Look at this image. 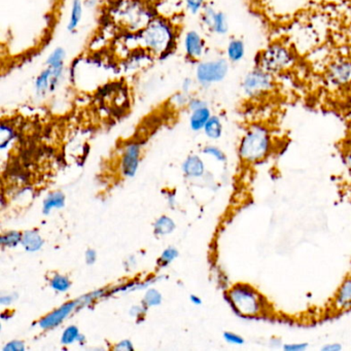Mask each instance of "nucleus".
<instances>
[{
    "instance_id": "nucleus-1",
    "label": "nucleus",
    "mask_w": 351,
    "mask_h": 351,
    "mask_svg": "<svg viewBox=\"0 0 351 351\" xmlns=\"http://www.w3.org/2000/svg\"><path fill=\"white\" fill-rule=\"evenodd\" d=\"M226 301L238 316L256 318L268 313L266 298L252 285L239 282L232 285L225 295Z\"/></svg>"
},
{
    "instance_id": "nucleus-2",
    "label": "nucleus",
    "mask_w": 351,
    "mask_h": 351,
    "mask_svg": "<svg viewBox=\"0 0 351 351\" xmlns=\"http://www.w3.org/2000/svg\"><path fill=\"white\" fill-rule=\"evenodd\" d=\"M273 149V137L268 127L254 124L248 127L240 141L238 154L246 164H256L266 159Z\"/></svg>"
},
{
    "instance_id": "nucleus-3",
    "label": "nucleus",
    "mask_w": 351,
    "mask_h": 351,
    "mask_svg": "<svg viewBox=\"0 0 351 351\" xmlns=\"http://www.w3.org/2000/svg\"><path fill=\"white\" fill-rule=\"evenodd\" d=\"M297 62V54L291 47L285 43L273 42L256 54L254 66L275 77L291 71Z\"/></svg>"
},
{
    "instance_id": "nucleus-4",
    "label": "nucleus",
    "mask_w": 351,
    "mask_h": 351,
    "mask_svg": "<svg viewBox=\"0 0 351 351\" xmlns=\"http://www.w3.org/2000/svg\"><path fill=\"white\" fill-rule=\"evenodd\" d=\"M242 93L248 99H260L270 95L275 88V77L260 67L254 66L244 75L241 81Z\"/></svg>"
},
{
    "instance_id": "nucleus-5",
    "label": "nucleus",
    "mask_w": 351,
    "mask_h": 351,
    "mask_svg": "<svg viewBox=\"0 0 351 351\" xmlns=\"http://www.w3.org/2000/svg\"><path fill=\"white\" fill-rule=\"evenodd\" d=\"M230 71V62L227 58L202 60L196 65L195 77L202 88H209L221 83L227 79Z\"/></svg>"
},
{
    "instance_id": "nucleus-6",
    "label": "nucleus",
    "mask_w": 351,
    "mask_h": 351,
    "mask_svg": "<svg viewBox=\"0 0 351 351\" xmlns=\"http://www.w3.org/2000/svg\"><path fill=\"white\" fill-rule=\"evenodd\" d=\"M104 295H106V291L99 289V291L88 293V295H84V297L80 298V299L73 300V301H69V303L63 304L62 306L57 308L54 311L44 316L38 322V326H40V328H44V330H51V328H56L59 324H62L80 306L88 305V304L92 303L94 300L98 299V298L102 297Z\"/></svg>"
},
{
    "instance_id": "nucleus-7",
    "label": "nucleus",
    "mask_w": 351,
    "mask_h": 351,
    "mask_svg": "<svg viewBox=\"0 0 351 351\" xmlns=\"http://www.w3.org/2000/svg\"><path fill=\"white\" fill-rule=\"evenodd\" d=\"M324 83L334 91L351 89V58L334 59L324 71Z\"/></svg>"
},
{
    "instance_id": "nucleus-8",
    "label": "nucleus",
    "mask_w": 351,
    "mask_h": 351,
    "mask_svg": "<svg viewBox=\"0 0 351 351\" xmlns=\"http://www.w3.org/2000/svg\"><path fill=\"white\" fill-rule=\"evenodd\" d=\"M203 27L217 36H227L229 32V21L223 12L217 11L211 3H207L199 14Z\"/></svg>"
},
{
    "instance_id": "nucleus-9",
    "label": "nucleus",
    "mask_w": 351,
    "mask_h": 351,
    "mask_svg": "<svg viewBox=\"0 0 351 351\" xmlns=\"http://www.w3.org/2000/svg\"><path fill=\"white\" fill-rule=\"evenodd\" d=\"M184 59L191 64L197 65L206 54V40L197 30H190L184 36Z\"/></svg>"
},
{
    "instance_id": "nucleus-10",
    "label": "nucleus",
    "mask_w": 351,
    "mask_h": 351,
    "mask_svg": "<svg viewBox=\"0 0 351 351\" xmlns=\"http://www.w3.org/2000/svg\"><path fill=\"white\" fill-rule=\"evenodd\" d=\"M141 143H130L125 147L122 158V172L127 178H133L136 174L141 157Z\"/></svg>"
},
{
    "instance_id": "nucleus-11",
    "label": "nucleus",
    "mask_w": 351,
    "mask_h": 351,
    "mask_svg": "<svg viewBox=\"0 0 351 351\" xmlns=\"http://www.w3.org/2000/svg\"><path fill=\"white\" fill-rule=\"evenodd\" d=\"M332 308L337 312L351 310V277H347L339 287L332 301Z\"/></svg>"
},
{
    "instance_id": "nucleus-12",
    "label": "nucleus",
    "mask_w": 351,
    "mask_h": 351,
    "mask_svg": "<svg viewBox=\"0 0 351 351\" xmlns=\"http://www.w3.org/2000/svg\"><path fill=\"white\" fill-rule=\"evenodd\" d=\"M246 55V46L243 40L239 38H233L228 43L226 48V58L232 64L241 62Z\"/></svg>"
},
{
    "instance_id": "nucleus-13",
    "label": "nucleus",
    "mask_w": 351,
    "mask_h": 351,
    "mask_svg": "<svg viewBox=\"0 0 351 351\" xmlns=\"http://www.w3.org/2000/svg\"><path fill=\"white\" fill-rule=\"evenodd\" d=\"M53 69L46 65L45 69L36 75L34 80V91L38 97L51 94V82H52Z\"/></svg>"
},
{
    "instance_id": "nucleus-14",
    "label": "nucleus",
    "mask_w": 351,
    "mask_h": 351,
    "mask_svg": "<svg viewBox=\"0 0 351 351\" xmlns=\"http://www.w3.org/2000/svg\"><path fill=\"white\" fill-rule=\"evenodd\" d=\"M213 114H211L210 108L208 104L202 108H197V110H192L190 116V127L195 132H199V131L204 129L205 125L208 122L209 119L211 118Z\"/></svg>"
},
{
    "instance_id": "nucleus-15",
    "label": "nucleus",
    "mask_w": 351,
    "mask_h": 351,
    "mask_svg": "<svg viewBox=\"0 0 351 351\" xmlns=\"http://www.w3.org/2000/svg\"><path fill=\"white\" fill-rule=\"evenodd\" d=\"M84 8H85L84 0H73L71 1L69 24H67V30L71 34H75L79 29L80 24H81L82 19H83Z\"/></svg>"
},
{
    "instance_id": "nucleus-16",
    "label": "nucleus",
    "mask_w": 351,
    "mask_h": 351,
    "mask_svg": "<svg viewBox=\"0 0 351 351\" xmlns=\"http://www.w3.org/2000/svg\"><path fill=\"white\" fill-rule=\"evenodd\" d=\"M182 171L189 178H201L205 172L204 163L198 156H190L182 164Z\"/></svg>"
},
{
    "instance_id": "nucleus-17",
    "label": "nucleus",
    "mask_w": 351,
    "mask_h": 351,
    "mask_svg": "<svg viewBox=\"0 0 351 351\" xmlns=\"http://www.w3.org/2000/svg\"><path fill=\"white\" fill-rule=\"evenodd\" d=\"M21 244L26 252H36L44 245V239L36 230H28L23 233Z\"/></svg>"
},
{
    "instance_id": "nucleus-18",
    "label": "nucleus",
    "mask_w": 351,
    "mask_h": 351,
    "mask_svg": "<svg viewBox=\"0 0 351 351\" xmlns=\"http://www.w3.org/2000/svg\"><path fill=\"white\" fill-rule=\"evenodd\" d=\"M65 205V195L62 192H53L47 196L43 204V213L50 215L53 209H61Z\"/></svg>"
},
{
    "instance_id": "nucleus-19",
    "label": "nucleus",
    "mask_w": 351,
    "mask_h": 351,
    "mask_svg": "<svg viewBox=\"0 0 351 351\" xmlns=\"http://www.w3.org/2000/svg\"><path fill=\"white\" fill-rule=\"evenodd\" d=\"M203 131H204L205 135H206L209 139L217 141V139L221 138L223 132V126L221 118H219V116L213 114L211 118L209 119L208 122L205 125Z\"/></svg>"
},
{
    "instance_id": "nucleus-20",
    "label": "nucleus",
    "mask_w": 351,
    "mask_h": 351,
    "mask_svg": "<svg viewBox=\"0 0 351 351\" xmlns=\"http://www.w3.org/2000/svg\"><path fill=\"white\" fill-rule=\"evenodd\" d=\"M86 338L83 334L80 332L79 328L77 326H69L63 330L61 336V343L63 345H71L75 342L85 343Z\"/></svg>"
},
{
    "instance_id": "nucleus-21",
    "label": "nucleus",
    "mask_w": 351,
    "mask_h": 351,
    "mask_svg": "<svg viewBox=\"0 0 351 351\" xmlns=\"http://www.w3.org/2000/svg\"><path fill=\"white\" fill-rule=\"evenodd\" d=\"M174 229H176V223L171 217H167V215H162L154 225V232L156 235H168V234L172 233Z\"/></svg>"
},
{
    "instance_id": "nucleus-22",
    "label": "nucleus",
    "mask_w": 351,
    "mask_h": 351,
    "mask_svg": "<svg viewBox=\"0 0 351 351\" xmlns=\"http://www.w3.org/2000/svg\"><path fill=\"white\" fill-rule=\"evenodd\" d=\"M23 233L19 231H8L0 237V244L3 247L13 248L21 244Z\"/></svg>"
},
{
    "instance_id": "nucleus-23",
    "label": "nucleus",
    "mask_w": 351,
    "mask_h": 351,
    "mask_svg": "<svg viewBox=\"0 0 351 351\" xmlns=\"http://www.w3.org/2000/svg\"><path fill=\"white\" fill-rule=\"evenodd\" d=\"M66 51L62 47L55 49L46 60V65L51 67L65 66Z\"/></svg>"
},
{
    "instance_id": "nucleus-24",
    "label": "nucleus",
    "mask_w": 351,
    "mask_h": 351,
    "mask_svg": "<svg viewBox=\"0 0 351 351\" xmlns=\"http://www.w3.org/2000/svg\"><path fill=\"white\" fill-rule=\"evenodd\" d=\"M50 287L58 293H65L71 287V281L65 275L55 274L51 277Z\"/></svg>"
},
{
    "instance_id": "nucleus-25",
    "label": "nucleus",
    "mask_w": 351,
    "mask_h": 351,
    "mask_svg": "<svg viewBox=\"0 0 351 351\" xmlns=\"http://www.w3.org/2000/svg\"><path fill=\"white\" fill-rule=\"evenodd\" d=\"M178 256V250L174 247H168L162 252L160 258H158L157 265L160 268L167 267L168 265L171 264L174 260Z\"/></svg>"
},
{
    "instance_id": "nucleus-26",
    "label": "nucleus",
    "mask_w": 351,
    "mask_h": 351,
    "mask_svg": "<svg viewBox=\"0 0 351 351\" xmlns=\"http://www.w3.org/2000/svg\"><path fill=\"white\" fill-rule=\"evenodd\" d=\"M162 303V295L155 289H147L143 297V304L147 308L155 307Z\"/></svg>"
},
{
    "instance_id": "nucleus-27",
    "label": "nucleus",
    "mask_w": 351,
    "mask_h": 351,
    "mask_svg": "<svg viewBox=\"0 0 351 351\" xmlns=\"http://www.w3.org/2000/svg\"><path fill=\"white\" fill-rule=\"evenodd\" d=\"M186 11L192 15H199L207 3V0H184Z\"/></svg>"
},
{
    "instance_id": "nucleus-28",
    "label": "nucleus",
    "mask_w": 351,
    "mask_h": 351,
    "mask_svg": "<svg viewBox=\"0 0 351 351\" xmlns=\"http://www.w3.org/2000/svg\"><path fill=\"white\" fill-rule=\"evenodd\" d=\"M203 153H204L205 155L211 156V157L215 158V159L217 160L219 162L227 161V156H226V154L223 153L221 149H219V147H215V145L205 147L204 149H203Z\"/></svg>"
},
{
    "instance_id": "nucleus-29",
    "label": "nucleus",
    "mask_w": 351,
    "mask_h": 351,
    "mask_svg": "<svg viewBox=\"0 0 351 351\" xmlns=\"http://www.w3.org/2000/svg\"><path fill=\"white\" fill-rule=\"evenodd\" d=\"M223 337L226 342L229 343V344L243 345L244 343H245L243 337L234 332H223Z\"/></svg>"
},
{
    "instance_id": "nucleus-30",
    "label": "nucleus",
    "mask_w": 351,
    "mask_h": 351,
    "mask_svg": "<svg viewBox=\"0 0 351 351\" xmlns=\"http://www.w3.org/2000/svg\"><path fill=\"white\" fill-rule=\"evenodd\" d=\"M309 347V345L305 342L287 343L282 345L283 350L285 351H305Z\"/></svg>"
},
{
    "instance_id": "nucleus-31",
    "label": "nucleus",
    "mask_w": 351,
    "mask_h": 351,
    "mask_svg": "<svg viewBox=\"0 0 351 351\" xmlns=\"http://www.w3.org/2000/svg\"><path fill=\"white\" fill-rule=\"evenodd\" d=\"M26 347L24 344L23 341L13 340L11 342L8 343L5 347H3V351H24Z\"/></svg>"
},
{
    "instance_id": "nucleus-32",
    "label": "nucleus",
    "mask_w": 351,
    "mask_h": 351,
    "mask_svg": "<svg viewBox=\"0 0 351 351\" xmlns=\"http://www.w3.org/2000/svg\"><path fill=\"white\" fill-rule=\"evenodd\" d=\"M147 306L143 305V304L141 306H133L130 309V315L135 318L143 317V315L147 313Z\"/></svg>"
},
{
    "instance_id": "nucleus-33",
    "label": "nucleus",
    "mask_w": 351,
    "mask_h": 351,
    "mask_svg": "<svg viewBox=\"0 0 351 351\" xmlns=\"http://www.w3.org/2000/svg\"><path fill=\"white\" fill-rule=\"evenodd\" d=\"M114 350L132 351L134 350V347L130 340H123L114 346Z\"/></svg>"
},
{
    "instance_id": "nucleus-34",
    "label": "nucleus",
    "mask_w": 351,
    "mask_h": 351,
    "mask_svg": "<svg viewBox=\"0 0 351 351\" xmlns=\"http://www.w3.org/2000/svg\"><path fill=\"white\" fill-rule=\"evenodd\" d=\"M193 86H194V81L191 77H186L182 81V86H180V91L186 94H191L192 92Z\"/></svg>"
},
{
    "instance_id": "nucleus-35",
    "label": "nucleus",
    "mask_w": 351,
    "mask_h": 351,
    "mask_svg": "<svg viewBox=\"0 0 351 351\" xmlns=\"http://www.w3.org/2000/svg\"><path fill=\"white\" fill-rule=\"evenodd\" d=\"M85 258L86 263H87L88 265L95 264L96 260H97V252H96V250L89 248V250L86 252Z\"/></svg>"
},
{
    "instance_id": "nucleus-36",
    "label": "nucleus",
    "mask_w": 351,
    "mask_h": 351,
    "mask_svg": "<svg viewBox=\"0 0 351 351\" xmlns=\"http://www.w3.org/2000/svg\"><path fill=\"white\" fill-rule=\"evenodd\" d=\"M322 351H341L342 350V345L339 343H326L320 348Z\"/></svg>"
},
{
    "instance_id": "nucleus-37",
    "label": "nucleus",
    "mask_w": 351,
    "mask_h": 351,
    "mask_svg": "<svg viewBox=\"0 0 351 351\" xmlns=\"http://www.w3.org/2000/svg\"><path fill=\"white\" fill-rule=\"evenodd\" d=\"M17 298L18 295H13V293H11V295H3L0 298V303L3 304V305H10V304L14 303Z\"/></svg>"
},
{
    "instance_id": "nucleus-38",
    "label": "nucleus",
    "mask_w": 351,
    "mask_h": 351,
    "mask_svg": "<svg viewBox=\"0 0 351 351\" xmlns=\"http://www.w3.org/2000/svg\"><path fill=\"white\" fill-rule=\"evenodd\" d=\"M190 301L192 302L194 305H201L202 304V300L196 295H190Z\"/></svg>"
},
{
    "instance_id": "nucleus-39",
    "label": "nucleus",
    "mask_w": 351,
    "mask_h": 351,
    "mask_svg": "<svg viewBox=\"0 0 351 351\" xmlns=\"http://www.w3.org/2000/svg\"><path fill=\"white\" fill-rule=\"evenodd\" d=\"M347 163H348L349 167L351 168V147L347 153Z\"/></svg>"
},
{
    "instance_id": "nucleus-40",
    "label": "nucleus",
    "mask_w": 351,
    "mask_h": 351,
    "mask_svg": "<svg viewBox=\"0 0 351 351\" xmlns=\"http://www.w3.org/2000/svg\"><path fill=\"white\" fill-rule=\"evenodd\" d=\"M348 36H349V38H350V40H351V25L349 26Z\"/></svg>"
}]
</instances>
